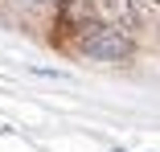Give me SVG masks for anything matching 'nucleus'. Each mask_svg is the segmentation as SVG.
Segmentation results:
<instances>
[{
	"instance_id": "f257e3e1",
	"label": "nucleus",
	"mask_w": 160,
	"mask_h": 152,
	"mask_svg": "<svg viewBox=\"0 0 160 152\" xmlns=\"http://www.w3.org/2000/svg\"><path fill=\"white\" fill-rule=\"evenodd\" d=\"M74 53L90 58V62H127L136 53V41H132V33H119V29H107V25H90L86 33H78Z\"/></svg>"
},
{
	"instance_id": "f03ea898",
	"label": "nucleus",
	"mask_w": 160,
	"mask_h": 152,
	"mask_svg": "<svg viewBox=\"0 0 160 152\" xmlns=\"http://www.w3.org/2000/svg\"><path fill=\"white\" fill-rule=\"evenodd\" d=\"M94 17L107 29H119V33H132L140 25V13H136L132 0H94Z\"/></svg>"
},
{
	"instance_id": "7ed1b4c3",
	"label": "nucleus",
	"mask_w": 160,
	"mask_h": 152,
	"mask_svg": "<svg viewBox=\"0 0 160 152\" xmlns=\"http://www.w3.org/2000/svg\"><path fill=\"white\" fill-rule=\"evenodd\" d=\"M58 25L66 33H86L94 25V0H58Z\"/></svg>"
},
{
	"instance_id": "20e7f679",
	"label": "nucleus",
	"mask_w": 160,
	"mask_h": 152,
	"mask_svg": "<svg viewBox=\"0 0 160 152\" xmlns=\"http://www.w3.org/2000/svg\"><path fill=\"white\" fill-rule=\"evenodd\" d=\"M25 4H49V0H25Z\"/></svg>"
},
{
	"instance_id": "39448f33",
	"label": "nucleus",
	"mask_w": 160,
	"mask_h": 152,
	"mask_svg": "<svg viewBox=\"0 0 160 152\" xmlns=\"http://www.w3.org/2000/svg\"><path fill=\"white\" fill-rule=\"evenodd\" d=\"M115 152H127V148H115Z\"/></svg>"
},
{
	"instance_id": "423d86ee",
	"label": "nucleus",
	"mask_w": 160,
	"mask_h": 152,
	"mask_svg": "<svg viewBox=\"0 0 160 152\" xmlns=\"http://www.w3.org/2000/svg\"><path fill=\"white\" fill-rule=\"evenodd\" d=\"M152 4H160V0H152Z\"/></svg>"
}]
</instances>
